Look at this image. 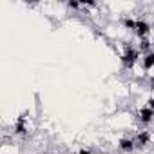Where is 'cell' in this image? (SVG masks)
I'll use <instances>...</instances> for the list:
<instances>
[{"instance_id":"7","label":"cell","mask_w":154,"mask_h":154,"mask_svg":"<svg viewBox=\"0 0 154 154\" xmlns=\"http://www.w3.org/2000/svg\"><path fill=\"white\" fill-rule=\"evenodd\" d=\"M141 65H143V71H150L154 67V53H147L143 54L141 58Z\"/></svg>"},{"instance_id":"12","label":"cell","mask_w":154,"mask_h":154,"mask_svg":"<svg viewBox=\"0 0 154 154\" xmlns=\"http://www.w3.org/2000/svg\"><path fill=\"white\" fill-rule=\"evenodd\" d=\"M147 107L154 109V98H149V100H147Z\"/></svg>"},{"instance_id":"11","label":"cell","mask_w":154,"mask_h":154,"mask_svg":"<svg viewBox=\"0 0 154 154\" xmlns=\"http://www.w3.org/2000/svg\"><path fill=\"white\" fill-rule=\"evenodd\" d=\"M78 154H93V150H91V149H85V147H84V149H80V150H78Z\"/></svg>"},{"instance_id":"4","label":"cell","mask_w":154,"mask_h":154,"mask_svg":"<svg viewBox=\"0 0 154 154\" xmlns=\"http://www.w3.org/2000/svg\"><path fill=\"white\" fill-rule=\"evenodd\" d=\"M138 118H140V122H141L143 125H149L150 122H154V109L143 105V107L138 111Z\"/></svg>"},{"instance_id":"8","label":"cell","mask_w":154,"mask_h":154,"mask_svg":"<svg viewBox=\"0 0 154 154\" xmlns=\"http://www.w3.org/2000/svg\"><path fill=\"white\" fill-rule=\"evenodd\" d=\"M138 49H140V53H143V54L150 53V51H149V49H150V40H149V38H141V40H140V47H138Z\"/></svg>"},{"instance_id":"13","label":"cell","mask_w":154,"mask_h":154,"mask_svg":"<svg viewBox=\"0 0 154 154\" xmlns=\"http://www.w3.org/2000/svg\"><path fill=\"white\" fill-rule=\"evenodd\" d=\"M100 154H109V152H100Z\"/></svg>"},{"instance_id":"5","label":"cell","mask_w":154,"mask_h":154,"mask_svg":"<svg viewBox=\"0 0 154 154\" xmlns=\"http://www.w3.org/2000/svg\"><path fill=\"white\" fill-rule=\"evenodd\" d=\"M118 147L122 152H132L136 149V143H134V138H122L118 141Z\"/></svg>"},{"instance_id":"10","label":"cell","mask_w":154,"mask_h":154,"mask_svg":"<svg viewBox=\"0 0 154 154\" xmlns=\"http://www.w3.org/2000/svg\"><path fill=\"white\" fill-rule=\"evenodd\" d=\"M67 6H69L71 9H80V8H82V4H80V2H69Z\"/></svg>"},{"instance_id":"6","label":"cell","mask_w":154,"mask_h":154,"mask_svg":"<svg viewBox=\"0 0 154 154\" xmlns=\"http://www.w3.org/2000/svg\"><path fill=\"white\" fill-rule=\"evenodd\" d=\"M26 132H27V122H26L24 116H20V118L15 122V134L22 136V134H26Z\"/></svg>"},{"instance_id":"1","label":"cell","mask_w":154,"mask_h":154,"mask_svg":"<svg viewBox=\"0 0 154 154\" xmlns=\"http://www.w3.org/2000/svg\"><path fill=\"white\" fill-rule=\"evenodd\" d=\"M140 54H141V53H140L138 47H134L132 44H127L125 49H123V54H122V63H123V67H125V69H132V67L136 65Z\"/></svg>"},{"instance_id":"9","label":"cell","mask_w":154,"mask_h":154,"mask_svg":"<svg viewBox=\"0 0 154 154\" xmlns=\"http://www.w3.org/2000/svg\"><path fill=\"white\" fill-rule=\"evenodd\" d=\"M123 26H125L127 29H131V31H136V20L131 18V17H125V18H123Z\"/></svg>"},{"instance_id":"3","label":"cell","mask_w":154,"mask_h":154,"mask_svg":"<svg viewBox=\"0 0 154 154\" xmlns=\"http://www.w3.org/2000/svg\"><path fill=\"white\" fill-rule=\"evenodd\" d=\"M134 143H136V149H145L149 143H150V132L149 131H138L136 136H134Z\"/></svg>"},{"instance_id":"14","label":"cell","mask_w":154,"mask_h":154,"mask_svg":"<svg viewBox=\"0 0 154 154\" xmlns=\"http://www.w3.org/2000/svg\"><path fill=\"white\" fill-rule=\"evenodd\" d=\"M72 154H78V152H72Z\"/></svg>"},{"instance_id":"2","label":"cell","mask_w":154,"mask_h":154,"mask_svg":"<svg viewBox=\"0 0 154 154\" xmlns=\"http://www.w3.org/2000/svg\"><path fill=\"white\" fill-rule=\"evenodd\" d=\"M134 33L138 35L140 40L141 38H149V35H150V24L147 20H143V18H138L136 20V31Z\"/></svg>"}]
</instances>
